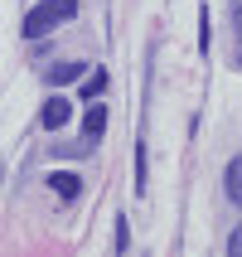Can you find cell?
<instances>
[{"mask_svg":"<svg viewBox=\"0 0 242 257\" xmlns=\"http://www.w3.org/2000/svg\"><path fill=\"white\" fill-rule=\"evenodd\" d=\"M78 5H83V0H39V5L25 15V39H39L49 29L68 25L73 15H78Z\"/></svg>","mask_w":242,"mask_h":257,"instance_id":"obj_1","label":"cell"},{"mask_svg":"<svg viewBox=\"0 0 242 257\" xmlns=\"http://www.w3.org/2000/svg\"><path fill=\"white\" fill-rule=\"evenodd\" d=\"M68 116H73V102L68 97H49V102H44V112H39V126L58 131V126H68Z\"/></svg>","mask_w":242,"mask_h":257,"instance_id":"obj_2","label":"cell"},{"mask_svg":"<svg viewBox=\"0 0 242 257\" xmlns=\"http://www.w3.org/2000/svg\"><path fill=\"white\" fill-rule=\"evenodd\" d=\"M49 189L63 194V199H78V194H83V180H78L73 170H54V175H49Z\"/></svg>","mask_w":242,"mask_h":257,"instance_id":"obj_3","label":"cell"},{"mask_svg":"<svg viewBox=\"0 0 242 257\" xmlns=\"http://www.w3.org/2000/svg\"><path fill=\"white\" fill-rule=\"evenodd\" d=\"M223 185H228V199H232V204H242V156H237V160H228V175H223Z\"/></svg>","mask_w":242,"mask_h":257,"instance_id":"obj_4","label":"cell"},{"mask_svg":"<svg viewBox=\"0 0 242 257\" xmlns=\"http://www.w3.org/2000/svg\"><path fill=\"white\" fill-rule=\"evenodd\" d=\"M73 78H83V63L73 58V63H54L49 68V83H73Z\"/></svg>","mask_w":242,"mask_h":257,"instance_id":"obj_5","label":"cell"},{"mask_svg":"<svg viewBox=\"0 0 242 257\" xmlns=\"http://www.w3.org/2000/svg\"><path fill=\"white\" fill-rule=\"evenodd\" d=\"M83 126H87V141H97L102 131H107V112H102V107H87V116H83Z\"/></svg>","mask_w":242,"mask_h":257,"instance_id":"obj_6","label":"cell"},{"mask_svg":"<svg viewBox=\"0 0 242 257\" xmlns=\"http://www.w3.org/2000/svg\"><path fill=\"white\" fill-rule=\"evenodd\" d=\"M102 87H107V73H92V78L83 83V97H92V102H97V97H102Z\"/></svg>","mask_w":242,"mask_h":257,"instance_id":"obj_7","label":"cell"},{"mask_svg":"<svg viewBox=\"0 0 242 257\" xmlns=\"http://www.w3.org/2000/svg\"><path fill=\"white\" fill-rule=\"evenodd\" d=\"M232 5V29H237V63H242V0H228Z\"/></svg>","mask_w":242,"mask_h":257,"instance_id":"obj_8","label":"cell"},{"mask_svg":"<svg viewBox=\"0 0 242 257\" xmlns=\"http://www.w3.org/2000/svg\"><path fill=\"white\" fill-rule=\"evenodd\" d=\"M228 252H232V257H242V228H237V233L228 238Z\"/></svg>","mask_w":242,"mask_h":257,"instance_id":"obj_9","label":"cell"}]
</instances>
